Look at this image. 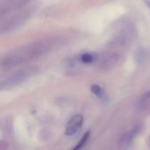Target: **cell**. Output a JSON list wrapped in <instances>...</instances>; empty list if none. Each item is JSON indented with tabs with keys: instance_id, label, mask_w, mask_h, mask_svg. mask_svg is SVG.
Here are the masks:
<instances>
[{
	"instance_id": "obj_1",
	"label": "cell",
	"mask_w": 150,
	"mask_h": 150,
	"mask_svg": "<svg viewBox=\"0 0 150 150\" xmlns=\"http://www.w3.org/2000/svg\"><path fill=\"white\" fill-rule=\"evenodd\" d=\"M33 73L34 71H33L31 69H22L18 72H16L14 75L11 76L10 77L6 78L2 83H0V91L11 89V88H13L15 86L21 84L23 82L25 81V79L30 77Z\"/></svg>"
},
{
	"instance_id": "obj_2",
	"label": "cell",
	"mask_w": 150,
	"mask_h": 150,
	"mask_svg": "<svg viewBox=\"0 0 150 150\" xmlns=\"http://www.w3.org/2000/svg\"><path fill=\"white\" fill-rule=\"evenodd\" d=\"M26 61L25 55L23 54L21 49L19 51L9 54L2 58L0 62V68L4 69H11L19 64H22Z\"/></svg>"
},
{
	"instance_id": "obj_3",
	"label": "cell",
	"mask_w": 150,
	"mask_h": 150,
	"mask_svg": "<svg viewBox=\"0 0 150 150\" xmlns=\"http://www.w3.org/2000/svg\"><path fill=\"white\" fill-rule=\"evenodd\" d=\"M83 122V117L80 114L74 116L68 123L67 127H66V135L68 136H72L76 134L82 127Z\"/></svg>"
},
{
	"instance_id": "obj_4",
	"label": "cell",
	"mask_w": 150,
	"mask_h": 150,
	"mask_svg": "<svg viewBox=\"0 0 150 150\" xmlns=\"http://www.w3.org/2000/svg\"><path fill=\"white\" fill-rule=\"evenodd\" d=\"M91 91H92L98 98H99L101 100L105 101V100L107 99L105 92L104 91V90H103L99 85H92V86H91Z\"/></svg>"
},
{
	"instance_id": "obj_5",
	"label": "cell",
	"mask_w": 150,
	"mask_h": 150,
	"mask_svg": "<svg viewBox=\"0 0 150 150\" xmlns=\"http://www.w3.org/2000/svg\"><path fill=\"white\" fill-rule=\"evenodd\" d=\"M94 60H95V57H94V55L91 54L86 53V54H83L81 56V61H82L83 62H84V63H91V62H94Z\"/></svg>"
},
{
	"instance_id": "obj_6",
	"label": "cell",
	"mask_w": 150,
	"mask_h": 150,
	"mask_svg": "<svg viewBox=\"0 0 150 150\" xmlns=\"http://www.w3.org/2000/svg\"><path fill=\"white\" fill-rule=\"evenodd\" d=\"M89 135H90V133H89V132L86 133V134L83 135V137L81 139V141L78 142V144L74 148V149H81V148L86 143V142H87V140H88V138H89Z\"/></svg>"
},
{
	"instance_id": "obj_7",
	"label": "cell",
	"mask_w": 150,
	"mask_h": 150,
	"mask_svg": "<svg viewBox=\"0 0 150 150\" xmlns=\"http://www.w3.org/2000/svg\"><path fill=\"white\" fill-rule=\"evenodd\" d=\"M144 1H145L146 4L148 5V7L150 9V0H144Z\"/></svg>"
}]
</instances>
